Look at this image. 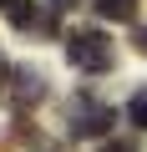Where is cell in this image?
I'll use <instances>...</instances> for the list:
<instances>
[{"instance_id": "cell-1", "label": "cell", "mask_w": 147, "mask_h": 152, "mask_svg": "<svg viewBox=\"0 0 147 152\" xmlns=\"http://www.w3.org/2000/svg\"><path fill=\"white\" fill-rule=\"evenodd\" d=\"M66 61L76 66V71L102 76V71H112L117 46H112V36H107V31H71V36H66Z\"/></svg>"}, {"instance_id": "cell-8", "label": "cell", "mask_w": 147, "mask_h": 152, "mask_svg": "<svg viewBox=\"0 0 147 152\" xmlns=\"http://www.w3.org/2000/svg\"><path fill=\"white\" fill-rule=\"evenodd\" d=\"M102 152H132V142H107Z\"/></svg>"}, {"instance_id": "cell-4", "label": "cell", "mask_w": 147, "mask_h": 152, "mask_svg": "<svg viewBox=\"0 0 147 152\" xmlns=\"http://www.w3.org/2000/svg\"><path fill=\"white\" fill-rule=\"evenodd\" d=\"M5 15L20 31H51V10H41L36 0H5Z\"/></svg>"}, {"instance_id": "cell-3", "label": "cell", "mask_w": 147, "mask_h": 152, "mask_svg": "<svg viewBox=\"0 0 147 152\" xmlns=\"http://www.w3.org/2000/svg\"><path fill=\"white\" fill-rule=\"evenodd\" d=\"M5 96H10V107H15V112H26V107H36V102L46 96V76H41L36 66H26V71H15V86H5Z\"/></svg>"}, {"instance_id": "cell-5", "label": "cell", "mask_w": 147, "mask_h": 152, "mask_svg": "<svg viewBox=\"0 0 147 152\" xmlns=\"http://www.w3.org/2000/svg\"><path fill=\"white\" fill-rule=\"evenodd\" d=\"M102 20H137V0H97Z\"/></svg>"}, {"instance_id": "cell-7", "label": "cell", "mask_w": 147, "mask_h": 152, "mask_svg": "<svg viewBox=\"0 0 147 152\" xmlns=\"http://www.w3.org/2000/svg\"><path fill=\"white\" fill-rule=\"evenodd\" d=\"M132 46H137V56H147V26H137V36H132Z\"/></svg>"}, {"instance_id": "cell-6", "label": "cell", "mask_w": 147, "mask_h": 152, "mask_svg": "<svg viewBox=\"0 0 147 152\" xmlns=\"http://www.w3.org/2000/svg\"><path fill=\"white\" fill-rule=\"evenodd\" d=\"M127 117H132V122L147 132V86H137V91H132V102H127Z\"/></svg>"}, {"instance_id": "cell-9", "label": "cell", "mask_w": 147, "mask_h": 152, "mask_svg": "<svg viewBox=\"0 0 147 152\" xmlns=\"http://www.w3.org/2000/svg\"><path fill=\"white\" fill-rule=\"evenodd\" d=\"M5 76H10V66H5V56H0V91H5Z\"/></svg>"}, {"instance_id": "cell-2", "label": "cell", "mask_w": 147, "mask_h": 152, "mask_svg": "<svg viewBox=\"0 0 147 152\" xmlns=\"http://www.w3.org/2000/svg\"><path fill=\"white\" fill-rule=\"evenodd\" d=\"M112 122H117V112L107 102H97L91 91H76V96H71V137H102Z\"/></svg>"}]
</instances>
